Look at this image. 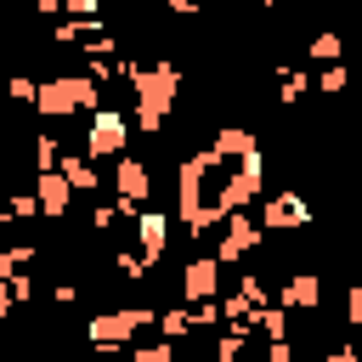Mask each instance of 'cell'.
I'll list each match as a JSON object with an SVG mask.
<instances>
[{
  "mask_svg": "<svg viewBox=\"0 0 362 362\" xmlns=\"http://www.w3.org/2000/svg\"><path fill=\"white\" fill-rule=\"evenodd\" d=\"M124 85L136 90V113H124L141 136H158L170 124V107L181 102V68L175 62H124Z\"/></svg>",
  "mask_w": 362,
  "mask_h": 362,
  "instance_id": "6da1fadb",
  "label": "cell"
},
{
  "mask_svg": "<svg viewBox=\"0 0 362 362\" xmlns=\"http://www.w3.org/2000/svg\"><path fill=\"white\" fill-rule=\"evenodd\" d=\"M102 90L85 74H51L45 85H34V113L40 119H68V113H96Z\"/></svg>",
  "mask_w": 362,
  "mask_h": 362,
  "instance_id": "7a4b0ae2",
  "label": "cell"
},
{
  "mask_svg": "<svg viewBox=\"0 0 362 362\" xmlns=\"http://www.w3.org/2000/svg\"><path fill=\"white\" fill-rule=\"evenodd\" d=\"M153 305H113V311H102V317H90L85 322V339H90V351H102V356H113V351H124L141 328H153Z\"/></svg>",
  "mask_w": 362,
  "mask_h": 362,
  "instance_id": "3957f363",
  "label": "cell"
},
{
  "mask_svg": "<svg viewBox=\"0 0 362 362\" xmlns=\"http://www.w3.org/2000/svg\"><path fill=\"white\" fill-rule=\"evenodd\" d=\"M124 147H130V119L119 107H96L90 124H85V158L90 164L96 158H124Z\"/></svg>",
  "mask_w": 362,
  "mask_h": 362,
  "instance_id": "277c9868",
  "label": "cell"
},
{
  "mask_svg": "<svg viewBox=\"0 0 362 362\" xmlns=\"http://www.w3.org/2000/svg\"><path fill=\"white\" fill-rule=\"evenodd\" d=\"M260 238H266V232H260L249 215H226V221H221V238H215V255H209V260H215L221 272H226V266H243V260L260 249Z\"/></svg>",
  "mask_w": 362,
  "mask_h": 362,
  "instance_id": "5b68a950",
  "label": "cell"
},
{
  "mask_svg": "<svg viewBox=\"0 0 362 362\" xmlns=\"http://www.w3.org/2000/svg\"><path fill=\"white\" fill-rule=\"evenodd\" d=\"M113 192H119L113 204H124L130 215H141V209H147V198H153V170H147L141 158H130V153H124V158H113Z\"/></svg>",
  "mask_w": 362,
  "mask_h": 362,
  "instance_id": "8992f818",
  "label": "cell"
},
{
  "mask_svg": "<svg viewBox=\"0 0 362 362\" xmlns=\"http://www.w3.org/2000/svg\"><path fill=\"white\" fill-rule=\"evenodd\" d=\"M255 226H260V232H266V226H272V232H300V226H311V204H305L300 192H288V187H283V192H266Z\"/></svg>",
  "mask_w": 362,
  "mask_h": 362,
  "instance_id": "52a82bcc",
  "label": "cell"
},
{
  "mask_svg": "<svg viewBox=\"0 0 362 362\" xmlns=\"http://www.w3.org/2000/svg\"><path fill=\"white\" fill-rule=\"evenodd\" d=\"M175 294H181V305H204V300H221V266H215L209 255L187 260V266H181V283H175Z\"/></svg>",
  "mask_w": 362,
  "mask_h": 362,
  "instance_id": "ba28073f",
  "label": "cell"
},
{
  "mask_svg": "<svg viewBox=\"0 0 362 362\" xmlns=\"http://www.w3.org/2000/svg\"><path fill=\"white\" fill-rule=\"evenodd\" d=\"M272 305H277V311H288V317H300V311H317V305H322V277H317V272H288Z\"/></svg>",
  "mask_w": 362,
  "mask_h": 362,
  "instance_id": "9c48e42d",
  "label": "cell"
},
{
  "mask_svg": "<svg viewBox=\"0 0 362 362\" xmlns=\"http://www.w3.org/2000/svg\"><path fill=\"white\" fill-rule=\"evenodd\" d=\"M136 255H141V266L153 272L158 260H164V243H170V215H158V209H141L136 215Z\"/></svg>",
  "mask_w": 362,
  "mask_h": 362,
  "instance_id": "30bf717a",
  "label": "cell"
},
{
  "mask_svg": "<svg viewBox=\"0 0 362 362\" xmlns=\"http://www.w3.org/2000/svg\"><path fill=\"white\" fill-rule=\"evenodd\" d=\"M28 192H34V204H40V215H45V221H62V215H68V204H74V192H68V181H62L57 170L34 175V187H28Z\"/></svg>",
  "mask_w": 362,
  "mask_h": 362,
  "instance_id": "8fae6325",
  "label": "cell"
},
{
  "mask_svg": "<svg viewBox=\"0 0 362 362\" xmlns=\"http://www.w3.org/2000/svg\"><path fill=\"white\" fill-rule=\"evenodd\" d=\"M209 153H215V164L226 170V164H238V158L260 153V141H255L243 124H221V130H215V141H209Z\"/></svg>",
  "mask_w": 362,
  "mask_h": 362,
  "instance_id": "7c38bea8",
  "label": "cell"
},
{
  "mask_svg": "<svg viewBox=\"0 0 362 362\" xmlns=\"http://www.w3.org/2000/svg\"><path fill=\"white\" fill-rule=\"evenodd\" d=\"M57 175L68 181V192H96V187H102V170H96L85 153H62V158H57Z\"/></svg>",
  "mask_w": 362,
  "mask_h": 362,
  "instance_id": "4fadbf2b",
  "label": "cell"
},
{
  "mask_svg": "<svg viewBox=\"0 0 362 362\" xmlns=\"http://www.w3.org/2000/svg\"><path fill=\"white\" fill-rule=\"evenodd\" d=\"M249 334H255V328H221V334H215V362H243Z\"/></svg>",
  "mask_w": 362,
  "mask_h": 362,
  "instance_id": "5bb4252c",
  "label": "cell"
},
{
  "mask_svg": "<svg viewBox=\"0 0 362 362\" xmlns=\"http://www.w3.org/2000/svg\"><path fill=\"white\" fill-rule=\"evenodd\" d=\"M305 90H311V79H305L300 68H283V74H277V102H283V107H294Z\"/></svg>",
  "mask_w": 362,
  "mask_h": 362,
  "instance_id": "9a60e30c",
  "label": "cell"
},
{
  "mask_svg": "<svg viewBox=\"0 0 362 362\" xmlns=\"http://www.w3.org/2000/svg\"><path fill=\"white\" fill-rule=\"evenodd\" d=\"M153 322H158V334H164V345H175V339H187V328H192V322H187V305H170V311H158Z\"/></svg>",
  "mask_w": 362,
  "mask_h": 362,
  "instance_id": "2e32d148",
  "label": "cell"
},
{
  "mask_svg": "<svg viewBox=\"0 0 362 362\" xmlns=\"http://www.w3.org/2000/svg\"><path fill=\"white\" fill-rule=\"evenodd\" d=\"M96 28H102V23H74V17H62V23L51 28V40H57V45H79V40H90Z\"/></svg>",
  "mask_w": 362,
  "mask_h": 362,
  "instance_id": "e0dca14e",
  "label": "cell"
},
{
  "mask_svg": "<svg viewBox=\"0 0 362 362\" xmlns=\"http://www.w3.org/2000/svg\"><path fill=\"white\" fill-rule=\"evenodd\" d=\"M6 215H11V226L17 221H40V204H34V192H6V204H0Z\"/></svg>",
  "mask_w": 362,
  "mask_h": 362,
  "instance_id": "ac0fdd59",
  "label": "cell"
},
{
  "mask_svg": "<svg viewBox=\"0 0 362 362\" xmlns=\"http://www.w3.org/2000/svg\"><path fill=\"white\" fill-rule=\"evenodd\" d=\"M124 362H175V345H164V339H153V345H130Z\"/></svg>",
  "mask_w": 362,
  "mask_h": 362,
  "instance_id": "d6986e66",
  "label": "cell"
},
{
  "mask_svg": "<svg viewBox=\"0 0 362 362\" xmlns=\"http://www.w3.org/2000/svg\"><path fill=\"white\" fill-rule=\"evenodd\" d=\"M57 158H62L57 136H34V170H40V175H45V170H57Z\"/></svg>",
  "mask_w": 362,
  "mask_h": 362,
  "instance_id": "ffe728a7",
  "label": "cell"
},
{
  "mask_svg": "<svg viewBox=\"0 0 362 362\" xmlns=\"http://www.w3.org/2000/svg\"><path fill=\"white\" fill-rule=\"evenodd\" d=\"M305 51H311V62H322V68H334V62H339V40H334V34H317Z\"/></svg>",
  "mask_w": 362,
  "mask_h": 362,
  "instance_id": "44dd1931",
  "label": "cell"
},
{
  "mask_svg": "<svg viewBox=\"0 0 362 362\" xmlns=\"http://www.w3.org/2000/svg\"><path fill=\"white\" fill-rule=\"evenodd\" d=\"M0 96H11V102H28V107H34V79H28V74H11V79L0 85Z\"/></svg>",
  "mask_w": 362,
  "mask_h": 362,
  "instance_id": "7402d4cb",
  "label": "cell"
},
{
  "mask_svg": "<svg viewBox=\"0 0 362 362\" xmlns=\"http://www.w3.org/2000/svg\"><path fill=\"white\" fill-rule=\"evenodd\" d=\"M113 266H119V277H130V283H141V277H147V266H141V255H136V249H119V255H113Z\"/></svg>",
  "mask_w": 362,
  "mask_h": 362,
  "instance_id": "603a6c76",
  "label": "cell"
},
{
  "mask_svg": "<svg viewBox=\"0 0 362 362\" xmlns=\"http://www.w3.org/2000/svg\"><path fill=\"white\" fill-rule=\"evenodd\" d=\"M6 288H11V305H28V300H34V277H28V272H11Z\"/></svg>",
  "mask_w": 362,
  "mask_h": 362,
  "instance_id": "cb8c5ba5",
  "label": "cell"
},
{
  "mask_svg": "<svg viewBox=\"0 0 362 362\" xmlns=\"http://www.w3.org/2000/svg\"><path fill=\"white\" fill-rule=\"evenodd\" d=\"M187 322H192V328H221V311H215V300H204V305H187Z\"/></svg>",
  "mask_w": 362,
  "mask_h": 362,
  "instance_id": "d4e9b609",
  "label": "cell"
},
{
  "mask_svg": "<svg viewBox=\"0 0 362 362\" xmlns=\"http://www.w3.org/2000/svg\"><path fill=\"white\" fill-rule=\"evenodd\" d=\"M317 90L339 96V90H345V68H339V62H334V68H322V74H317Z\"/></svg>",
  "mask_w": 362,
  "mask_h": 362,
  "instance_id": "484cf974",
  "label": "cell"
},
{
  "mask_svg": "<svg viewBox=\"0 0 362 362\" xmlns=\"http://www.w3.org/2000/svg\"><path fill=\"white\" fill-rule=\"evenodd\" d=\"M345 322H362V288H345Z\"/></svg>",
  "mask_w": 362,
  "mask_h": 362,
  "instance_id": "4316f807",
  "label": "cell"
},
{
  "mask_svg": "<svg viewBox=\"0 0 362 362\" xmlns=\"http://www.w3.org/2000/svg\"><path fill=\"white\" fill-rule=\"evenodd\" d=\"M51 300H57V305H74V300H79V283H57Z\"/></svg>",
  "mask_w": 362,
  "mask_h": 362,
  "instance_id": "83f0119b",
  "label": "cell"
},
{
  "mask_svg": "<svg viewBox=\"0 0 362 362\" xmlns=\"http://www.w3.org/2000/svg\"><path fill=\"white\" fill-rule=\"evenodd\" d=\"M266 362H294V345H288V339H272V351H266Z\"/></svg>",
  "mask_w": 362,
  "mask_h": 362,
  "instance_id": "f1b7e54d",
  "label": "cell"
},
{
  "mask_svg": "<svg viewBox=\"0 0 362 362\" xmlns=\"http://www.w3.org/2000/svg\"><path fill=\"white\" fill-rule=\"evenodd\" d=\"M17 305H11V288H6V277H0V317H11Z\"/></svg>",
  "mask_w": 362,
  "mask_h": 362,
  "instance_id": "f546056e",
  "label": "cell"
},
{
  "mask_svg": "<svg viewBox=\"0 0 362 362\" xmlns=\"http://www.w3.org/2000/svg\"><path fill=\"white\" fill-rule=\"evenodd\" d=\"M328 362H362V356H356V351H351V345H339V351H334V356H328Z\"/></svg>",
  "mask_w": 362,
  "mask_h": 362,
  "instance_id": "4dcf8cb0",
  "label": "cell"
}]
</instances>
